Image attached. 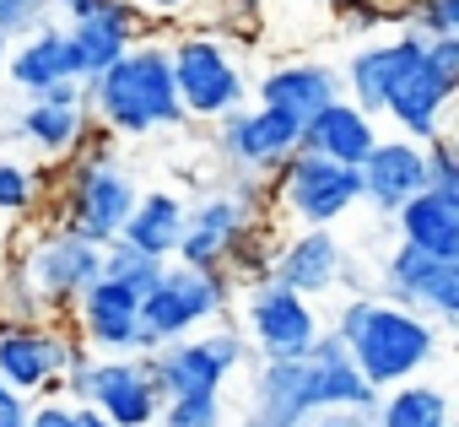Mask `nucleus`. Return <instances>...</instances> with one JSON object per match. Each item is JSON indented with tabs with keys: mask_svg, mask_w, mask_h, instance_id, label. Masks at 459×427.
Segmentation results:
<instances>
[{
	"mask_svg": "<svg viewBox=\"0 0 459 427\" xmlns=\"http://www.w3.org/2000/svg\"><path fill=\"white\" fill-rule=\"evenodd\" d=\"M335 336L346 341L357 373H362L373 389H378V384H405V379H411L421 362H432V352H437V330H432L421 314H411V309H400V303H373V298L346 303Z\"/></svg>",
	"mask_w": 459,
	"mask_h": 427,
	"instance_id": "nucleus-1",
	"label": "nucleus"
},
{
	"mask_svg": "<svg viewBox=\"0 0 459 427\" xmlns=\"http://www.w3.org/2000/svg\"><path fill=\"white\" fill-rule=\"evenodd\" d=\"M92 82V103L98 114L125 130V135H146V130H168L184 119L178 109V87H173V60L168 49H125L114 65H103Z\"/></svg>",
	"mask_w": 459,
	"mask_h": 427,
	"instance_id": "nucleus-2",
	"label": "nucleus"
},
{
	"mask_svg": "<svg viewBox=\"0 0 459 427\" xmlns=\"http://www.w3.org/2000/svg\"><path fill=\"white\" fill-rule=\"evenodd\" d=\"M221 303H227V282H221L216 271H195V266L162 271V276L141 292V303H135V319H141L135 352H157V346L178 341L184 330H195V325H205L211 314H221Z\"/></svg>",
	"mask_w": 459,
	"mask_h": 427,
	"instance_id": "nucleus-3",
	"label": "nucleus"
},
{
	"mask_svg": "<svg viewBox=\"0 0 459 427\" xmlns=\"http://www.w3.org/2000/svg\"><path fill=\"white\" fill-rule=\"evenodd\" d=\"M71 389L82 405L103 411L114 427H152L157 411H162V395L146 373V362H125V357H108V362H71Z\"/></svg>",
	"mask_w": 459,
	"mask_h": 427,
	"instance_id": "nucleus-4",
	"label": "nucleus"
},
{
	"mask_svg": "<svg viewBox=\"0 0 459 427\" xmlns=\"http://www.w3.org/2000/svg\"><path fill=\"white\" fill-rule=\"evenodd\" d=\"M173 60V87H178V109L200 114V119H221L227 109L244 103V76L227 60V49L216 39H184L178 49H168Z\"/></svg>",
	"mask_w": 459,
	"mask_h": 427,
	"instance_id": "nucleus-5",
	"label": "nucleus"
},
{
	"mask_svg": "<svg viewBox=\"0 0 459 427\" xmlns=\"http://www.w3.org/2000/svg\"><path fill=\"white\" fill-rule=\"evenodd\" d=\"M281 162H287V173H281V200L298 211L303 222H314V228L335 222L341 211H351V205L362 200V184H357V168H351V162L319 157V152H308V146L287 152Z\"/></svg>",
	"mask_w": 459,
	"mask_h": 427,
	"instance_id": "nucleus-6",
	"label": "nucleus"
},
{
	"mask_svg": "<svg viewBox=\"0 0 459 427\" xmlns=\"http://www.w3.org/2000/svg\"><path fill=\"white\" fill-rule=\"evenodd\" d=\"M238 357H244V341H238L233 330H216V336L168 346L162 357L146 362V373H152V384H157L162 400H178V395H216L221 379L238 368Z\"/></svg>",
	"mask_w": 459,
	"mask_h": 427,
	"instance_id": "nucleus-7",
	"label": "nucleus"
},
{
	"mask_svg": "<svg viewBox=\"0 0 459 427\" xmlns=\"http://www.w3.org/2000/svg\"><path fill=\"white\" fill-rule=\"evenodd\" d=\"M448 98H454V87L427 65L421 39H416V33H405V55H400V65H394L389 87H384V109L400 119V130H405V135L432 141V135L443 130V109H448Z\"/></svg>",
	"mask_w": 459,
	"mask_h": 427,
	"instance_id": "nucleus-8",
	"label": "nucleus"
},
{
	"mask_svg": "<svg viewBox=\"0 0 459 427\" xmlns=\"http://www.w3.org/2000/svg\"><path fill=\"white\" fill-rule=\"evenodd\" d=\"M130 205H135V184L114 162H87L76 173V189H71V233L108 244V239H119Z\"/></svg>",
	"mask_w": 459,
	"mask_h": 427,
	"instance_id": "nucleus-9",
	"label": "nucleus"
},
{
	"mask_svg": "<svg viewBox=\"0 0 459 427\" xmlns=\"http://www.w3.org/2000/svg\"><path fill=\"white\" fill-rule=\"evenodd\" d=\"M389 287L405 303L437 314L443 325L459 319V260H437V255H427V249L400 239V249L389 255Z\"/></svg>",
	"mask_w": 459,
	"mask_h": 427,
	"instance_id": "nucleus-10",
	"label": "nucleus"
},
{
	"mask_svg": "<svg viewBox=\"0 0 459 427\" xmlns=\"http://www.w3.org/2000/svg\"><path fill=\"white\" fill-rule=\"evenodd\" d=\"M303 395H308V411H325V405L373 411V384L357 373L341 336H314L308 341V352H303Z\"/></svg>",
	"mask_w": 459,
	"mask_h": 427,
	"instance_id": "nucleus-11",
	"label": "nucleus"
},
{
	"mask_svg": "<svg viewBox=\"0 0 459 427\" xmlns=\"http://www.w3.org/2000/svg\"><path fill=\"white\" fill-rule=\"evenodd\" d=\"M244 228H249L244 200L216 195V200L195 205V217H184V233H178L173 255H178L184 266H195V271H216L227 255L244 244Z\"/></svg>",
	"mask_w": 459,
	"mask_h": 427,
	"instance_id": "nucleus-12",
	"label": "nucleus"
},
{
	"mask_svg": "<svg viewBox=\"0 0 459 427\" xmlns=\"http://www.w3.org/2000/svg\"><path fill=\"white\" fill-rule=\"evenodd\" d=\"M249 330L265 346V357H303L308 341L319 336L314 309L303 303V292H292L281 282H271V287H260L249 298Z\"/></svg>",
	"mask_w": 459,
	"mask_h": 427,
	"instance_id": "nucleus-13",
	"label": "nucleus"
},
{
	"mask_svg": "<svg viewBox=\"0 0 459 427\" xmlns=\"http://www.w3.org/2000/svg\"><path fill=\"white\" fill-rule=\"evenodd\" d=\"M357 184H362V200H373L378 211H394L400 200L427 189V157L416 141H373L368 157L357 162Z\"/></svg>",
	"mask_w": 459,
	"mask_h": 427,
	"instance_id": "nucleus-14",
	"label": "nucleus"
},
{
	"mask_svg": "<svg viewBox=\"0 0 459 427\" xmlns=\"http://www.w3.org/2000/svg\"><path fill=\"white\" fill-rule=\"evenodd\" d=\"M227 125H221V146H227V157H238V162H249V168H271V162H281L287 152H298V119L292 114H281V109H255V114H238V109H227L221 114Z\"/></svg>",
	"mask_w": 459,
	"mask_h": 427,
	"instance_id": "nucleus-15",
	"label": "nucleus"
},
{
	"mask_svg": "<svg viewBox=\"0 0 459 427\" xmlns=\"http://www.w3.org/2000/svg\"><path fill=\"white\" fill-rule=\"evenodd\" d=\"M400 217V239L437 255V260H459V195L454 189H416L411 200L394 205Z\"/></svg>",
	"mask_w": 459,
	"mask_h": 427,
	"instance_id": "nucleus-16",
	"label": "nucleus"
},
{
	"mask_svg": "<svg viewBox=\"0 0 459 427\" xmlns=\"http://www.w3.org/2000/svg\"><path fill=\"white\" fill-rule=\"evenodd\" d=\"M378 141V130H373V114H362L357 103H346V98H330L319 114H308L303 119V130H298V146H308V152H319V157H335V162H362L368 157V146Z\"/></svg>",
	"mask_w": 459,
	"mask_h": 427,
	"instance_id": "nucleus-17",
	"label": "nucleus"
},
{
	"mask_svg": "<svg viewBox=\"0 0 459 427\" xmlns=\"http://www.w3.org/2000/svg\"><path fill=\"white\" fill-rule=\"evenodd\" d=\"M76 362V346L44 330H0V379L12 389H44L55 373Z\"/></svg>",
	"mask_w": 459,
	"mask_h": 427,
	"instance_id": "nucleus-18",
	"label": "nucleus"
},
{
	"mask_svg": "<svg viewBox=\"0 0 459 427\" xmlns=\"http://www.w3.org/2000/svg\"><path fill=\"white\" fill-rule=\"evenodd\" d=\"M98 271H103V244H92V239H82V233H55V239L39 244L33 260H28V276H33L49 298L82 292Z\"/></svg>",
	"mask_w": 459,
	"mask_h": 427,
	"instance_id": "nucleus-19",
	"label": "nucleus"
},
{
	"mask_svg": "<svg viewBox=\"0 0 459 427\" xmlns=\"http://www.w3.org/2000/svg\"><path fill=\"white\" fill-rule=\"evenodd\" d=\"M82 292H87V303H82L87 336L98 346H108V352H135V336H141L135 303H141V292L125 287V282H114V276H92Z\"/></svg>",
	"mask_w": 459,
	"mask_h": 427,
	"instance_id": "nucleus-20",
	"label": "nucleus"
},
{
	"mask_svg": "<svg viewBox=\"0 0 459 427\" xmlns=\"http://www.w3.org/2000/svg\"><path fill=\"white\" fill-rule=\"evenodd\" d=\"M22 130L44 146V152H71L87 130V98H82V82L65 76V82H49L39 87V103L22 114Z\"/></svg>",
	"mask_w": 459,
	"mask_h": 427,
	"instance_id": "nucleus-21",
	"label": "nucleus"
},
{
	"mask_svg": "<svg viewBox=\"0 0 459 427\" xmlns=\"http://www.w3.org/2000/svg\"><path fill=\"white\" fill-rule=\"evenodd\" d=\"M271 282H281V287H292V292H303V298H308V292H330V287L341 282V244H335L325 228L292 239V244L276 255Z\"/></svg>",
	"mask_w": 459,
	"mask_h": 427,
	"instance_id": "nucleus-22",
	"label": "nucleus"
},
{
	"mask_svg": "<svg viewBox=\"0 0 459 427\" xmlns=\"http://www.w3.org/2000/svg\"><path fill=\"white\" fill-rule=\"evenodd\" d=\"M308 395H303V357H271V368L255 384V405H249V427H303Z\"/></svg>",
	"mask_w": 459,
	"mask_h": 427,
	"instance_id": "nucleus-23",
	"label": "nucleus"
},
{
	"mask_svg": "<svg viewBox=\"0 0 459 427\" xmlns=\"http://www.w3.org/2000/svg\"><path fill=\"white\" fill-rule=\"evenodd\" d=\"M260 98L303 125V119L319 114L330 98H341V71H335V65H281V71H271V76L260 82Z\"/></svg>",
	"mask_w": 459,
	"mask_h": 427,
	"instance_id": "nucleus-24",
	"label": "nucleus"
},
{
	"mask_svg": "<svg viewBox=\"0 0 459 427\" xmlns=\"http://www.w3.org/2000/svg\"><path fill=\"white\" fill-rule=\"evenodd\" d=\"M71 44H76V55H82V76H98L103 65H114L125 49H130V39H135V12H130V0H119L114 12H103V17H87V22H71V33H65Z\"/></svg>",
	"mask_w": 459,
	"mask_h": 427,
	"instance_id": "nucleus-25",
	"label": "nucleus"
},
{
	"mask_svg": "<svg viewBox=\"0 0 459 427\" xmlns=\"http://www.w3.org/2000/svg\"><path fill=\"white\" fill-rule=\"evenodd\" d=\"M178 233H184V205H178L173 195H162V189H157V195H135L130 217H125V228H119L125 244H135V249H146V255H157V260L173 255Z\"/></svg>",
	"mask_w": 459,
	"mask_h": 427,
	"instance_id": "nucleus-26",
	"label": "nucleus"
},
{
	"mask_svg": "<svg viewBox=\"0 0 459 427\" xmlns=\"http://www.w3.org/2000/svg\"><path fill=\"white\" fill-rule=\"evenodd\" d=\"M12 76L22 82V87H49V82H65V76H76V82H87L82 76V55H76V44L60 33V28H44L39 39H28L17 55H12Z\"/></svg>",
	"mask_w": 459,
	"mask_h": 427,
	"instance_id": "nucleus-27",
	"label": "nucleus"
},
{
	"mask_svg": "<svg viewBox=\"0 0 459 427\" xmlns=\"http://www.w3.org/2000/svg\"><path fill=\"white\" fill-rule=\"evenodd\" d=\"M400 55H405V39H400V44H373V49L351 55L346 82H351V98H357V109H362V114H378V109H384V87H389V76H394Z\"/></svg>",
	"mask_w": 459,
	"mask_h": 427,
	"instance_id": "nucleus-28",
	"label": "nucleus"
},
{
	"mask_svg": "<svg viewBox=\"0 0 459 427\" xmlns=\"http://www.w3.org/2000/svg\"><path fill=\"white\" fill-rule=\"evenodd\" d=\"M378 427H448V395L437 384H405L384 400Z\"/></svg>",
	"mask_w": 459,
	"mask_h": 427,
	"instance_id": "nucleus-29",
	"label": "nucleus"
},
{
	"mask_svg": "<svg viewBox=\"0 0 459 427\" xmlns=\"http://www.w3.org/2000/svg\"><path fill=\"white\" fill-rule=\"evenodd\" d=\"M98 276H114V282L146 292V287L162 276V260L146 255V249H135V244H125V239H108V244H103V271H98Z\"/></svg>",
	"mask_w": 459,
	"mask_h": 427,
	"instance_id": "nucleus-30",
	"label": "nucleus"
},
{
	"mask_svg": "<svg viewBox=\"0 0 459 427\" xmlns=\"http://www.w3.org/2000/svg\"><path fill=\"white\" fill-rule=\"evenodd\" d=\"M162 427H221V400L216 395H178L162 405Z\"/></svg>",
	"mask_w": 459,
	"mask_h": 427,
	"instance_id": "nucleus-31",
	"label": "nucleus"
},
{
	"mask_svg": "<svg viewBox=\"0 0 459 427\" xmlns=\"http://www.w3.org/2000/svg\"><path fill=\"white\" fill-rule=\"evenodd\" d=\"M416 39H437V33H459V0H416L405 12Z\"/></svg>",
	"mask_w": 459,
	"mask_h": 427,
	"instance_id": "nucleus-32",
	"label": "nucleus"
},
{
	"mask_svg": "<svg viewBox=\"0 0 459 427\" xmlns=\"http://www.w3.org/2000/svg\"><path fill=\"white\" fill-rule=\"evenodd\" d=\"M421 157H427V189H454L459 195V168H454V146H448L443 130L421 146Z\"/></svg>",
	"mask_w": 459,
	"mask_h": 427,
	"instance_id": "nucleus-33",
	"label": "nucleus"
},
{
	"mask_svg": "<svg viewBox=\"0 0 459 427\" xmlns=\"http://www.w3.org/2000/svg\"><path fill=\"white\" fill-rule=\"evenodd\" d=\"M421 55H427V65L448 82V87H459V33H437V39H421Z\"/></svg>",
	"mask_w": 459,
	"mask_h": 427,
	"instance_id": "nucleus-34",
	"label": "nucleus"
},
{
	"mask_svg": "<svg viewBox=\"0 0 459 427\" xmlns=\"http://www.w3.org/2000/svg\"><path fill=\"white\" fill-rule=\"evenodd\" d=\"M28 205H33V173L0 162V211H28Z\"/></svg>",
	"mask_w": 459,
	"mask_h": 427,
	"instance_id": "nucleus-35",
	"label": "nucleus"
},
{
	"mask_svg": "<svg viewBox=\"0 0 459 427\" xmlns=\"http://www.w3.org/2000/svg\"><path fill=\"white\" fill-rule=\"evenodd\" d=\"M303 427H368V422H362V411H351V405H325V411H314V422H303Z\"/></svg>",
	"mask_w": 459,
	"mask_h": 427,
	"instance_id": "nucleus-36",
	"label": "nucleus"
},
{
	"mask_svg": "<svg viewBox=\"0 0 459 427\" xmlns=\"http://www.w3.org/2000/svg\"><path fill=\"white\" fill-rule=\"evenodd\" d=\"M28 427H82V422H76V405H60L55 400V405H39Z\"/></svg>",
	"mask_w": 459,
	"mask_h": 427,
	"instance_id": "nucleus-37",
	"label": "nucleus"
},
{
	"mask_svg": "<svg viewBox=\"0 0 459 427\" xmlns=\"http://www.w3.org/2000/svg\"><path fill=\"white\" fill-rule=\"evenodd\" d=\"M22 411H28V405L17 400V389H12L6 379H0V416H22Z\"/></svg>",
	"mask_w": 459,
	"mask_h": 427,
	"instance_id": "nucleus-38",
	"label": "nucleus"
},
{
	"mask_svg": "<svg viewBox=\"0 0 459 427\" xmlns=\"http://www.w3.org/2000/svg\"><path fill=\"white\" fill-rule=\"evenodd\" d=\"M76 422H82V427H114V422H108L103 411H92V405H76Z\"/></svg>",
	"mask_w": 459,
	"mask_h": 427,
	"instance_id": "nucleus-39",
	"label": "nucleus"
},
{
	"mask_svg": "<svg viewBox=\"0 0 459 427\" xmlns=\"http://www.w3.org/2000/svg\"><path fill=\"white\" fill-rule=\"evenodd\" d=\"M319 6H330V12H362L368 0H319Z\"/></svg>",
	"mask_w": 459,
	"mask_h": 427,
	"instance_id": "nucleus-40",
	"label": "nucleus"
},
{
	"mask_svg": "<svg viewBox=\"0 0 459 427\" xmlns=\"http://www.w3.org/2000/svg\"><path fill=\"white\" fill-rule=\"evenodd\" d=\"M0 427H28V411L22 416H0Z\"/></svg>",
	"mask_w": 459,
	"mask_h": 427,
	"instance_id": "nucleus-41",
	"label": "nucleus"
},
{
	"mask_svg": "<svg viewBox=\"0 0 459 427\" xmlns=\"http://www.w3.org/2000/svg\"><path fill=\"white\" fill-rule=\"evenodd\" d=\"M146 6H157V12H173V6H184V0H146Z\"/></svg>",
	"mask_w": 459,
	"mask_h": 427,
	"instance_id": "nucleus-42",
	"label": "nucleus"
},
{
	"mask_svg": "<svg viewBox=\"0 0 459 427\" xmlns=\"http://www.w3.org/2000/svg\"><path fill=\"white\" fill-rule=\"evenodd\" d=\"M0 55H6V39H0Z\"/></svg>",
	"mask_w": 459,
	"mask_h": 427,
	"instance_id": "nucleus-43",
	"label": "nucleus"
},
{
	"mask_svg": "<svg viewBox=\"0 0 459 427\" xmlns=\"http://www.w3.org/2000/svg\"><path fill=\"white\" fill-rule=\"evenodd\" d=\"M244 6H255V0H244Z\"/></svg>",
	"mask_w": 459,
	"mask_h": 427,
	"instance_id": "nucleus-44",
	"label": "nucleus"
}]
</instances>
